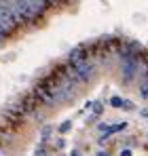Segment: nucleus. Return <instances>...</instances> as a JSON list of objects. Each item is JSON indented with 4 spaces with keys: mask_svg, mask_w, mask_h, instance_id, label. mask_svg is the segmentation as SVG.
Returning a JSON list of instances; mask_svg holds the SVG:
<instances>
[{
    "mask_svg": "<svg viewBox=\"0 0 148 156\" xmlns=\"http://www.w3.org/2000/svg\"><path fill=\"white\" fill-rule=\"evenodd\" d=\"M121 57H123V82L129 84L135 78V74L140 72V59L133 53H123Z\"/></svg>",
    "mask_w": 148,
    "mask_h": 156,
    "instance_id": "nucleus-1",
    "label": "nucleus"
},
{
    "mask_svg": "<svg viewBox=\"0 0 148 156\" xmlns=\"http://www.w3.org/2000/svg\"><path fill=\"white\" fill-rule=\"evenodd\" d=\"M0 26L6 30L9 36H11V34L15 32V27H17V21H15V17H13V11H11L9 0H0Z\"/></svg>",
    "mask_w": 148,
    "mask_h": 156,
    "instance_id": "nucleus-2",
    "label": "nucleus"
},
{
    "mask_svg": "<svg viewBox=\"0 0 148 156\" xmlns=\"http://www.w3.org/2000/svg\"><path fill=\"white\" fill-rule=\"evenodd\" d=\"M74 70L78 72V76L83 82H89L91 78L95 76V63L89 59V57H85L83 61H78V63H74Z\"/></svg>",
    "mask_w": 148,
    "mask_h": 156,
    "instance_id": "nucleus-3",
    "label": "nucleus"
},
{
    "mask_svg": "<svg viewBox=\"0 0 148 156\" xmlns=\"http://www.w3.org/2000/svg\"><path fill=\"white\" fill-rule=\"evenodd\" d=\"M85 57H89V53L85 51V47H76V49H72L70 51V55H68V63H78V61H83Z\"/></svg>",
    "mask_w": 148,
    "mask_h": 156,
    "instance_id": "nucleus-4",
    "label": "nucleus"
},
{
    "mask_svg": "<svg viewBox=\"0 0 148 156\" xmlns=\"http://www.w3.org/2000/svg\"><path fill=\"white\" fill-rule=\"evenodd\" d=\"M140 95H142V97H148V76L144 78V82L140 84Z\"/></svg>",
    "mask_w": 148,
    "mask_h": 156,
    "instance_id": "nucleus-5",
    "label": "nucleus"
},
{
    "mask_svg": "<svg viewBox=\"0 0 148 156\" xmlns=\"http://www.w3.org/2000/svg\"><path fill=\"white\" fill-rule=\"evenodd\" d=\"M91 110H93V116H99L102 110H104V105L99 104V101H95V104H91Z\"/></svg>",
    "mask_w": 148,
    "mask_h": 156,
    "instance_id": "nucleus-6",
    "label": "nucleus"
},
{
    "mask_svg": "<svg viewBox=\"0 0 148 156\" xmlns=\"http://www.w3.org/2000/svg\"><path fill=\"white\" fill-rule=\"evenodd\" d=\"M70 127H72V122H70V120L61 122V125H59V133H68V131H70Z\"/></svg>",
    "mask_w": 148,
    "mask_h": 156,
    "instance_id": "nucleus-7",
    "label": "nucleus"
},
{
    "mask_svg": "<svg viewBox=\"0 0 148 156\" xmlns=\"http://www.w3.org/2000/svg\"><path fill=\"white\" fill-rule=\"evenodd\" d=\"M110 105H112V108H121V105H123V99H121V97H112V99H110Z\"/></svg>",
    "mask_w": 148,
    "mask_h": 156,
    "instance_id": "nucleus-8",
    "label": "nucleus"
},
{
    "mask_svg": "<svg viewBox=\"0 0 148 156\" xmlns=\"http://www.w3.org/2000/svg\"><path fill=\"white\" fill-rule=\"evenodd\" d=\"M51 127H45V129H43V141H47V139H49V135H51Z\"/></svg>",
    "mask_w": 148,
    "mask_h": 156,
    "instance_id": "nucleus-9",
    "label": "nucleus"
},
{
    "mask_svg": "<svg viewBox=\"0 0 148 156\" xmlns=\"http://www.w3.org/2000/svg\"><path fill=\"white\" fill-rule=\"evenodd\" d=\"M123 110H133V104L129 101V99H123V105H121Z\"/></svg>",
    "mask_w": 148,
    "mask_h": 156,
    "instance_id": "nucleus-10",
    "label": "nucleus"
},
{
    "mask_svg": "<svg viewBox=\"0 0 148 156\" xmlns=\"http://www.w3.org/2000/svg\"><path fill=\"white\" fill-rule=\"evenodd\" d=\"M47 154V152H45V148H43V146H40V148H36V156H45Z\"/></svg>",
    "mask_w": 148,
    "mask_h": 156,
    "instance_id": "nucleus-11",
    "label": "nucleus"
},
{
    "mask_svg": "<svg viewBox=\"0 0 148 156\" xmlns=\"http://www.w3.org/2000/svg\"><path fill=\"white\" fill-rule=\"evenodd\" d=\"M140 116H144V118H148V108H144V110H140Z\"/></svg>",
    "mask_w": 148,
    "mask_h": 156,
    "instance_id": "nucleus-12",
    "label": "nucleus"
},
{
    "mask_svg": "<svg viewBox=\"0 0 148 156\" xmlns=\"http://www.w3.org/2000/svg\"><path fill=\"white\" fill-rule=\"evenodd\" d=\"M53 4H64V2H68V0H51Z\"/></svg>",
    "mask_w": 148,
    "mask_h": 156,
    "instance_id": "nucleus-13",
    "label": "nucleus"
},
{
    "mask_svg": "<svg viewBox=\"0 0 148 156\" xmlns=\"http://www.w3.org/2000/svg\"><path fill=\"white\" fill-rule=\"evenodd\" d=\"M121 156H131V150H123V152H121Z\"/></svg>",
    "mask_w": 148,
    "mask_h": 156,
    "instance_id": "nucleus-14",
    "label": "nucleus"
},
{
    "mask_svg": "<svg viewBox=\"0 0 148 156\" xmlns=\"http://www.w3.org/2000/svg\"><path fill=\"white\" fill-rule=\"evenodd\" d=\"M70 156H80V154H78V150H72V154H70Z\"/></svg>",
    "mask_w": 148,
    "mask_h": 156,
    "instance_id": "nucleus-15",
    "label": "nucleus"
},
{
    "mask_svg": "<svg viewBox=\"0 0 148 156\" xmlns=\"http://www.w3.org/2000/svg\"><path fill=\"white\" fill-rule=\"evenodd\" d=\"M98 156H110L108 152H98Z\"/></svg>",
    "mask_w": 148,
    "mask_h": 156,
    "instance_id": "nucleus-16",
    "label": "nucleus"
}]
</instances>
